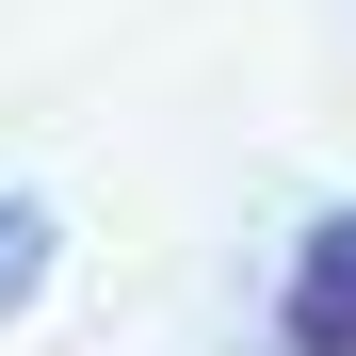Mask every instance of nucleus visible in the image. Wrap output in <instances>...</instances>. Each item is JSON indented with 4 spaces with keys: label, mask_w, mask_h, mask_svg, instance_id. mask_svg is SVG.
I'll return each instance as SVG.
<instances>
[{
    "label": "nucleus",
    "mask_w": 356,
    "mask_h": 356,
    "mask_svg": "<svg viewBox=\"0 0 356 356\" xmlns=\"http://www.w3.org/2000/svg\"><path fill=\"white\" fill-rule=\"evenodd\" d=\"M275 340H291V356H356V195L291 227V259H275Z\"/></svg>",
    "instance_id": "1"
},
{
    "label": "nucleus",
    "mask_w": 356,
    "mask_h": 356,
    "mask_svg": "<svg viewBox=\"0 0 356 356\" xmlns=\"http://www.w3.org/2000/svg\"><path fill=\"white\" fill-rule=\"evenodd\" d=\"M49 275H65V211H49V195H0V340L33 324Z\"/></svg>",
    "instance_id": "2"
},
{
    "label": "nucleus",
    "mask_w": 356,
    "mask_h": 356,
    "mask_svg": "<svg viewBox=\"0 0 356 356\" xmlns=\"http://www.w3.org/2000/svg\"><path fill=\"white\" fill-rule=\"evenodd\" d=\"M275 356H291V340H275Z\"/></svg>",
    "instance_id": "3"
}]
</instances>
